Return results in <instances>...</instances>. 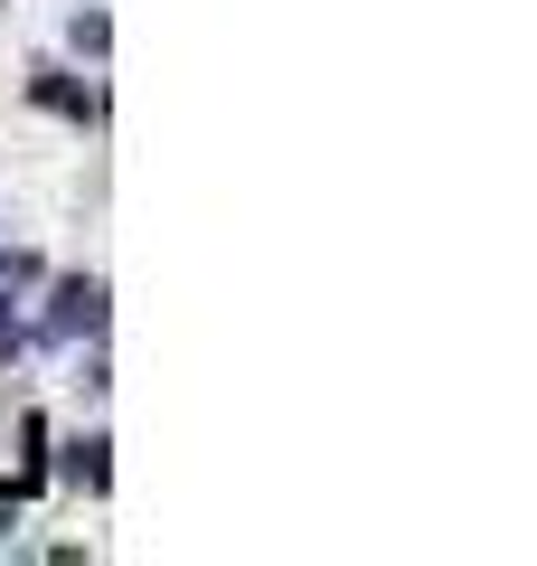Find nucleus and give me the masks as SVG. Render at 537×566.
<instances>
[]
</instances>
